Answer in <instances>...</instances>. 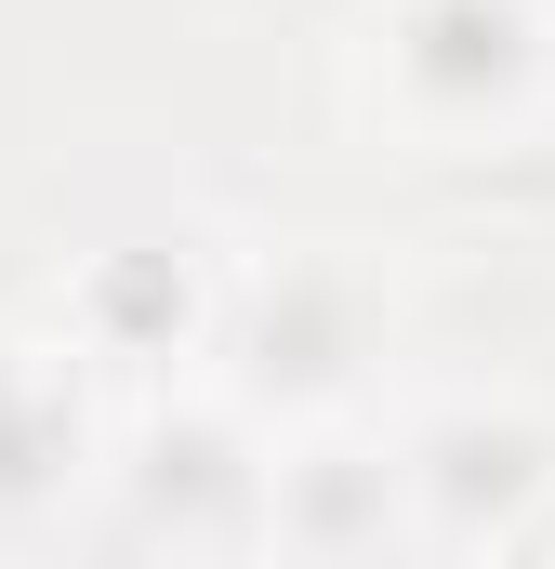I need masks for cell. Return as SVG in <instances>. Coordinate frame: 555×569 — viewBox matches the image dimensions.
Instances as JSON below:
<instances>
[{"instance_id":"cell-1","label":"cell","mask_w":555,"mask_h":569,"mask_svg":"<svg viewBox=\"0 0 555 569\" xmlns=\"http://www.w3.org/2000/svg\"><path fill=\"white\" fill-rule=\"evenodd\" d=\"M516 67H529V13L516 0H411L397 13V80L423 107H450V120L516 93Z\"/></svg>"},{"instance_id":"cell-2","label":"cell","mask_w":555,"mask_h":569,"mask_svg":"<svg viewBox=\"0 0 555 569\" xmlns=\"http://www.w3.org/2000/svg\"><path fill=\"white\" fill-rule=\"evenodd\" d=\"M411 477H423V503H436L450 530H516V517L543 503V437H529V425H476V411H463V425L423 437Z\"/></svg>"},{"instance_id":"cell-3","label":"cell","mask_w":555,"mask_h":569,"mask_svg":"<svg viewBox=\"0 0 555 569\" xmlns=\"http://www.w3.org/2000/svg\"><path fill=\"white\" fill-rule=\"evenodd\" d=\"M145 503H159V517H212V503L239 517V503H278V490L239 463L225 425H159V437H145Z\"/></svg>"},{"instance_id":"cell-4","label":"cell","mask_w":555,"mask_h":569,"mask_svg":"<svg viewBox=\"0 0 555 569\" xmlns=\"http://www.w3.org/2000/svg\"><path fill=\"white\" fill-rule=\"evenodd\" d=\"M278 517H291L304 543H344V530L384 517V463H371V450H304V463L278 477Z\"/></svg>"},{"instance_id":"cell-5","label":"cell","mask_w":555,"mask_h":569,"mask_svg":"<svg viewBox=\"0 0 555 569\" xmlns=\"http://www.w3.org/2000/svg\"><path fill=\"white\" fill-rule=\"evenodd\" d=\"M278 371H291V385H331V371H344V291L317 279V266L291 279V358H278Z\"/></svg>"},{"instance_id":"cell-6","label":"cell","mask_w":555,"mask_h":569,"mask_svg":"<svg viewBox=\"0 0 555 569\" xmlns=\"http://www.w3.org/2000/svg\"><path fill=\"white\" fill-rule=\"evenodd\" d=\"M53 450H67V411H40V398L0 371V490H40V477H53Z\"/></svg>"}]
</instances>
